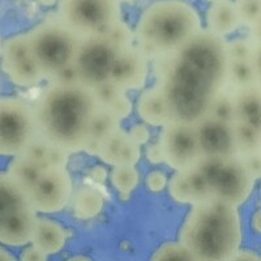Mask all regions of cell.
Masks as SVG:
<instances>
[{
  "mask_svg": "<svg viewBox=\"0 0 261 261\" xmlns=\"http://www.w3.org/2000/svg\"><path fill=\"white\" fill-rule=\"evenodd\" d=\"M30 51L45 79L73 63L81 39L59 20H48L27 33Z\"/></svg>",
  "mask_w": 261,
  "mask_h": 261,
  "instance_id": "52a82bcc",
  "label": "cell"
},
{
  "mask_svg": "<svg viewBox=\"0 0 261 261\" xmlns=\"http://www.w3.org/2000/svg\"><path fill=\"white\" fill-rule=\"evenodd\" d=\"M243 230L238 206L220 199L192 205L179 234V243L193 260L226 261L241 249Z\"/></svg>",
  "mask_w": 261,
  "mask_h": 261,
  "instance_id": "3957f363",
  "label": "cell"
},
{
  "mask_svg": "<svg viewBox=\"0 0 261 261\" xmlns=\"http://www.w3.org/2000/svg\"><path fill=\"white\" fill-rule=\"evenodd\" d=\"M201 29V17L190 2L157 0L140 17L135 38L148 59H155L180 48Z\"/></svg>",
  "mask_w": 261,
  "mask_h": 261,
  "instance_id": "277c9868",
  "label": "cell"
},
{
  "mask_svg": "<svg viewBox=\"0 0 261 261\" xmlns=\"http://www.w3.org/2000/svg\"><path fill=\"white\" fill-rule=\"evenodd\" d=\"M243 160L244 165H246L247 170L251 174L255 180H257L261 175V151L257 153H251L247 155H241Z\"/></svg>",
  "mask_w": 261,
  "mask_h": 261,
  "instance_id": "74e56055",
  "label": "cell"
},
{
  "mask_svg": "<svg viewBox=\"0 0 261 261\" xmlns=\"http://www.w3.org/2000/svg\"><path fill=\"white\" fill-rule=\"evenodd\" d=\"M237 143L238 155H247L261 151V130L244 124L242 122L232 123Z\"/></svg>",
  "mask_w": 261,
  "mask_h": 261,
  "instance_id": "cb8c5ba5",
  "label": "cell"
},
{
  "mask_svg": "<svg viewBox=\"0 0 261 261\" xmlns=\"http://www.w3.org/2000/svg\"><path fill=\"white\" fill-rule=\"evenodd\" d=\"M146 157L150 162L153 163H160L162 162V154H161V150H160V146L157 145H150L146 150Z\"/></svg>",
  "mask_w": 261,
  "mask_h": 261,
  "instance_id": "b9f144b4",
  "label": "cell"
},
{
  "mask_svg": "<svg viewBox=\"0 0 261 261\" xmlns=\"http://www.w3.org/2000/svg\"><path fill=\"white\" fill-rule=\"evenodd\" d=\"M257 45L260 43L247 38H238L227 42L228 60H249L252 58V54Z\"/></svg>",
  "mask_w": 261,
  "mask_h": 261,
  "instance_id": "4dcf8cb0",
  "label": "cell"
},
{
  "mask_svg": "<svg viewBox=\"0 0 261 261\" xmlns=\"http://www.w3.org/2000/svg\"><path fill=\"white\" fill-rule=\"evenodd\" d=\"M0 260H13V256L7 252L6 249L0 248Z\"/></svg>",
  "mask_w": 261,
  "mask_h": 261,
  "instance_id": "ee69618b",
  "label": "cell"
},
{
  "mask_svg": "<svg viewBox=\"0 0 261 261\" xmlns=\"http://www.w3.org/2000/svg\"><path fill=\"white\" fill-rule=\"evenodd\" d=\"M122 18L119 0H60L58 20L80 39L103 36Z\"/></svg>",
  "mask_w": 261,
  "mask_h": 261,
  "instance_id": "ba28073f",
  "label": "cell"
},
{
  "mask_svg": "<svg viewBox=\"0 0 261 261\" xmlns=\"http://www.w3.org/2000/svg\"><path fill=\"white\" fill-rule=\"evenodd\" d=\"M57 2V0H39V3L43 4V6H51Z\"/></svg>",
  "mask_w": 261,
  "mask_h": 261,
  "instance_id": "f6af8a7d",
  "label": "cell"
},
{
  "mask_svg": "<svg viewBox=\"0 0 261 261\" xmlns=\"http://www.w3.org/2000/svg\"><path fill=\"white\" fill-rule=\"evenodd\" d=\"M227 41L202 29L176 51L155 58V86L171 122L196 125L204 120L227 88Z\"/></svg>",
  "mask_w": 261,
  "mask_h": 261,
  "instance_id": "6da1fadb",
  "label": "cell"
},
{
  "mask_svg": "<svg viewBox=\"0 0 261 261\" xmlns=\"http://www.w3.org/2000/svg\"><path fill=\"white\" fill-rule=\"evenodd\" d=\"M45 169L43 165L34 162L24 154H18L13 157L12 162L9 163L8 174L16 179L27 191L33 187L37 179L41 175L42 170Z\"/></svg>",
  "mask_w": 261,
  "mask_h": 261,
  "instance_id": "603a6c76",
  "label": "cell"
},
{
  "mask_svg": "<svg viewBox=\"0 0 261 261\" xmlns=\"http://www.w3.org/2000/svg\"><path fill=\"white\" fill-rule=\"evenodd\" d=\"M153 260H193V256L181 243H166L157 249Z\"/></svg>",
  "mask_w": 261,
  "mask_h": 261,
  "instance_id": "1f68e13d",
  "label": "cell"
},
{
  "mask_svg": "<svg viewBox=\"0 0 261 261\" xmlns=\"http://www.w3.org/2000/svg\"><path fill=\"white\" fill-rule=\"evenodd\" d=\"M68 239V232L63 226L48 218H36L32 243L45 255H54L62 251Z\"/></svg>",
  "mask_w": 261,
  "mask_h": 261,
  "instance_id": "e0dca14e",
  "label": "cell"
},
{
  "mask_svg": "<svg viewBox=\"0 0 261 261\" xmlns=\"http://www.w3.org/2000/svg\"><path fill=\"white\" fill-rule=\"evenodd\" d=\"M205 2H211V3H213V2H217V0H205Z\"/></svg>",
  "mask_w": 261,
  "mask_h": 261,
  "instance_id": "7dc6e473",
  "label": "cell"
},
{
  "mask_svg": "<svg viewBox=\"0 0 261 261\" xmlns=\"http://www.w3.org/2000/svg\"><path fill=\"white\" fill-rule=\"evenodd\" d=\"M158 146L162 162L175 171H187L202 158L196 127L186 123L170 122L163 125Z\"/></svg>",
  "mask_w": 261,
  "mask_h": 261,
  "instance_id": "8fae6325",
  "label": "cell"
},
{
  "mask_svg": "<svg viewBox=\"0 0 261 261\" xmlns=\"http://www.w3.org/2000/svg\"><path fill=\"white\" fill-rule=\"evenodd\" d=\"M140 180V174L135 166H114L111 171V181L113 186L122 195V197L127 199L129 193L136 190Z\"/></svg>",
  "mask_w": 261,
  "mask_h": 261,
  "instance_id": "484cf974",
  "label": "cell"
},
{
  "mask_svg": "<svg viewBox=\"0 0 261 261\" xmlns=\"http://www.w3.org/2000/svg\"><path fill=\"white\" fill-rule=\"evenodd\" d=\"M95 154L111 166H135L140 160V144L120 128L98 145Z\"/></svg>",
  "mask_w": 261,
  "mask_h": 261,
  "instance_id": "2e32d148",
  "label": "cell"
},
{
  "mask_svg": "<svg viewBox=\"0 0 261 261\" xmlns=\"http://www.w3.org/2000/svg\"><path fill=\"white\" fill-rule=\"evenodd\" d=\"M37 135L32 107L18 98H0V155L22 154Z\"/></svg>",
  "mask_w": 261,
  "mask_h": 261,
  "instance_id": "9c48e42d",
  "label": "cell"
},
{
  "mask_svg": "<svg viewBox=\"0 0 261 261\" xmlns=\"http://www.w3.org/2000/svg\"><path fill=\"white\" fill-rule=\"evenodd\" d=\"M119 128H120V119L106 107H98L90 123L89 140L85 150L95 154L98 145Z\"/></svg>",
  "mask_w": 261,
  "mask_h": 261,
  "instance_id": "44dd1931",
  "label": "cell"
},
{
  "mask_svg": "<svg viewBox=\"0 0 261 261\" xmlns=\"http://www.w3.org/2000/svg\"><path fill=\"white\" fill-rule=\"evenodd\" d=\"M208 116L221 120L226 123H234L235 113H234V98H232L231 89L226 88L221 93L217 99L214 101L213 106L211 109V113Z\"/></svg>",
  "mask_w": 261,
  "mask_h": 261,
  "instance_id": "83f0119b",
  "label": "cell"
},
{
  "mask_svg": "<svg viewBox=\"0 0 261 261\" xmlns=\"http://www.w3.org/2000/svg\"><path fill=\"white\" fill-rule=\"evenodd\" d=\"M51 83H59V84H76L79 83V76L76 68H74L73 63L69 64L68 67L63 68L62 71L58 72L53 79Z\"/></svg>",
  "mask_w": 261,
  "mask_h": 261,
  "instance_id": "f35d334b",
  "label": "cell"
},
{
  "mask_svg": "<svg viewBox=\"0 0 261 261\" xmlns=\"http://www.w3.org/2000/svg\"><path fill=\"white\" fill-rule=\"evenodd\" d=\"M48 146H50V144H48L46 140L42 139L39 135H37V136L32 140V143L28 145V148L25 149V151L22 154L27 155L28 158L33 160L34 162H38L41 163V165H43V166H46L45 161Z\"/></svg>",
  "mask_w": 261,
  "mask_h": 261,
  "instance_id": "836d02e7",
  "label": "cell"
},
{
  "mask_svg": "<svg viewBox=\"0 0 261 261\" xmlns=\"http://www.w3.org/2000/svg\"><path fill=\"white\" fill-rule=\"evenodd\" d=\"M128 134L132 136V139L136 141L137 144L143 145V144H146V141L149 140V130L146 128V125L144 124H136L130 128V130Z\"/></svg>",
  "mask_w": 261,
  "mask_h": 261,
  "instance_id": "ab89813d",
  "label": "cell"
},
{
  "mask_svg": "<svg viewBox=\"0 0 261 261\" xmlns=\"http://www.w3.org/2000/svg\"><path fill=\"white\" fill-rule=\"evenodd\" d=\"M137 113L146 124L154 127H163L171 122L169 107L157 86L146 89L140 95L137 102Z\"/></svg>",
  "mask_w": 261,
  "mask_h": 261,
  "instance_id": "ffe728a7",
  "label": "cell"
},
{
  "mask_svg": "<svg viewBox=\"0 0 261 261\" xmlns=\"http://www.w3.org/2000/svg\"><path fill=\"white\" fill-rule=\"evenodd\" d=\"M206 25L209 32L225 38L241 27L234 0L213 2L206 12Z\"/></svg>",
  "mask_w": 261,
  "mask_h": 261,
  "instance_id": "d6986e66",
  "label": "cell"
},
{
  "mask_svg": "<svg viewBox=\"0 0 261 261\" xmlns=\"http://www.w3.org/2000/svg\"><path fill=\"white\" fill-rule=\"evenodd\" d=\"M118 54L119 51L105 36L81 39L73 59L79 83L89 89H94L98 85L110 81Z\"/></svg>",
  "mask_w": 261,
  "mask_h": 261,
  "instance_id": "30bf717a",
  "label": "cell"
},
{
  "mask_svg": "<svg viewBox=\"0 0 261 261\" xmlns=\"http://www.w3.org/2000/svg\"><path fill=\"white\" fill-rule=\"evenodd\" d=\"M149 59L137 46L120 51L114 63L110 81L124 92L137 90L145 85Z\"/></svg>",
  "mask_w": 261,
  "mask_h": 261,
  "instance_id": "9a60e30c",
  "label": "cell"
},
{
  "mask_svg": "<svg viewBox=\"0 0 261 261\" xmlns=\"http://www.w3.org/2000/svg\"><path fill=\"white\" fill-rule=\"evenodd\" d=\"M103 208V197L93 188H83L74 196L73 209L76 216L80 218H92L97 216Z\"/></svg>",
  "mask_w": 261,
  "mask_h": 261,
  "instance_id": "d4e9b609",
  "label": "cell"
},
{
  "mask_svg": "<svg viewBox=\"0 0 261 261\" xmlns=\"http://www.w3.org/2000/svg\"><path fill=\"white\" fill-rule=\"evenodd\" d=\"M103 36L106 37L107 41L111 42V45H113L119 53L134 46V32L130 30V28L125 24L124 21H122V18L116 21V22H114V24L109 28V30L105 33Z\"/></svg>",
  "mask_w": 261,
  "mask_h": 261,
  "instance_id": "4316f807",
  "label": "cell"
},
{
  "mask_svg": "<svg viewBox=\"0 0 261 261\" xmlns=\"http://www.w3.org/2000/svg\"><path fill=\"white\" fill-rule=\"evenodd\" d=\"M260 84L261 76L256 73L251 60H228L227 88L238 90Z\"/></svg>",
  "mask_w": 261,
  "mask_h": 261,
  "instance_id": "7402d4cb",
  "label": "cell"
},
{
  "mask_svg": "<svg viewBox=\"0 0 261 261\" xmlns=\"http://www.w3.org/2000/svg\"><path fill=\"white\" fill-rule=\"evenodd\" d=\"M234 98V122H242L261 130V89L260 85L231 90Z\"/></svg>",
  "mask_w": 261,
  "mask_h": 261,
  "instance_id": "ac0fdd59",
  "label": "cell"
},
{
  "mask_svg": "<svg viewBox=\"0 0 261 261\" xmlns=\"http://www.w3.org/2000/svg\"><path fill=\"white\" fill-rule=\"evenodd\" d=\"M68 163V151L58 146H48L47 154H46V166H67Z\"/></svg>",
  "mask_w": 261,
  "mask_h": 261,
  "instance_id": "e575fe53",
  "label": "cell"
},
{
  "mask_svg": "<svg viewBox=\"0 0 261 261\" xmlns=\"http://www.w3.org/2000/svg\"><path fill=\"white\" fill-rule=\"evenodd\" d=\"M106 109H109V110H110L114 115L118 116L119 119H122L127 118V116L129 115L130 111H132V103H130L129 98L125 95V93H123V94L119 95L115 101H114L110 106L106 107Z\"/></svg>",
  "mask_w": 261,
  "mask_h": 261,
  "instance_id": "d590c367",
  "label": "cell"
},
{
  "mask_svg": "<svg viewBox=\"0 0 261 261\" xmlns=\"http://www.w3.org/2000/svg\"><path fill=\"white\" fill-rule=\"evenodd\" d=\"M98 107L93 90L83 84L51 83L33 107L37 132L68 153L85 150Z\"/></svg>",
  "mask_w": 261,
  "mask_h": 261,
  "instance_id": "7a4b0ae2",
  "label": "cell"
},
{
  "mask_svg": "<svg viewBox=\"0 0 261 261\" xmlns=\"http://www.w3.org/2000/svg\"><path fill=\"white\" fill-rule=\"evenodd\" d=\"M36 218L28 191L8 172H0V243H30Z\"/></svg>",
  "mask_w": 261,
  "mask_h": 261,
  "instance_id": "8992f818",
  "label": "cell"
},
{
  "mask_svg": "<svg viewBox=\"0 0 261 261\" xmlns=\"http://www.w3.org/2000/svg\"><path fill=\"white\" fill-rule=\"evenodd\" d=\"M193 167L201 176L209 197L241 206L252 195L256 180L241 155L202 157Z\"/></svg>",
  "mask_w": 261,
  "mask_h": 261,
  "instance_id": "5b68a950",
  "label": "cell"
},
{
  "mask_svg": "<svg viewBox=\"0 0 261 261\" xmlns=\"http://www.w3.org/2000/svg\"><path fill=\"white\" fill-rule=\"evenodd\" d=\"M120 3H132V2H135V0H119Z\"/></svg>",
  "mask_w": 261,
  "mask_h": 261,
  "instance_id": "bcb514c9",
  "label": "cell"
},
{
  "mask_svg": "<svg viewBox=\"0 0 261 261\" xmlns=\"http://www.w3.org/2000/svg\"><path fill=\"white\" fill-rule=\"evenodd\" d=\"M231 260H244V261H258L260 257H258L256 253L251 252V251H238L234 256H232Z\"/></svg>",
  "mask_w": 261,
  "mask_h": 261,
  "instance_id": "7bdbcfd3",
  "label": "cell"
},
{
  "mask_svg": "<svg viewBox=\"0 0 261 261\" xmlns=\"http://www.w3.org/2000/svg\"><path fill=\"white\" fill-rule=\"evenodd\" d=\"M146 188L151 192H161L162 190L166 188L167 178L160 170H154V171L149 172L148 176L145 179Z\"/></svg>",
  "mask_w": 261,
  "mask_h": 261,
  "instance_id": "8d00e7d4",
  "label": "cell"
},
{
  "mask_svg": "<svg viewBox=\"0 0 261 261\" xmlns=\"http://www.w3.org/2000/svg\"><path fill=\"white\" fill-rule=\"evenodd\" d=\"M92 90L93 94H94L95 101H97L99 107H109L119 95L125 93L124 90L120 89L119 86H116L111 81H106V83L98 85L97 88H94Z\"/></svg>",
  "mask_w": 261,
  "mask_h": 261,
  "instance_id": "d6a6232c",
  "label": "cell"
},
{
  "mask_svg": "<svg viewBox=\"0 0 261 261\" xmlns=\"http://www.w3.org/2000/svg\"><path fill=\"white\" fill-rule=\"evenodd\" d=\"M28 193L36 213L63 211L72 196V178L67 166H45Z\"/></svg>",
  "mask_w": 261,
  "mask_h": 261,
  "instance_id": "7c38bea8",
  "label": "cell"
},
{
  "mask_svg": "<svg viewBox=\"0 0 261 261\" xmlns=\"http://www.w3.org/2000/svg\"><path fill=\"white\" fill-rule=\"evenodd\" d=\"M169 190L170 195L175 201L192 205V197H191L190 187H188V181L184 171H176L175 175L170 180Z\"/></svg>",
  "mask_w": 261,
  "mask_h": 261,
  "instance_id": "f546056e",
  "label": "cell"
},
{
  "mask_svg": "<svg viewBox=\"0 0 261 261\" xmlns=\"http://www.w3.org/2000/svg\"><path fill=\"white\" fill-rule=\"evenodd\" d=\"M47 258V255H45L43 252H41L38 248L33 246L30 248L25 249L22 256H21V260H25V261H34V260H46Z\"/></svg>",
  "mask_w": 261,
  "mask_h": 261,
  "instance_id": "60d3db41",
  "label": "cell"
},
{
  "mask_svg": "<svg viewBox=\"0 0 261 261\" xmlns=\"http://www.w3.org/2000/svg\"><path fill=\"white\" fill-rule=\"evenodd\" d=\"M2 68L9 80L22 88L38 85L45 80L32 55L28 34H18L4 42L2 47Z\"/></svg>",
  "mask_w": 261,
  "mask_h": 261,
  "instance_id": "4fadbf2b",
  "label": "cell"
},
{
  "mask_svg": "<svg viewBox=\"0 0 261 261\" xmlns=\"http://www.w3.org/2000/svg\"><path fill=\"white\" fill-rule=\"evenodd\" d=\"M195 127L202 157H228L238 154L232 123L221 122L212 116H206Z\"/></svg>",
  "mask_w": 261,
  "mask_h": 261,
  "instance_id": "5bb4252c",
  "label": "cell"
},
{
  "mask_svg": "<svg viewBox=\"0 0 261 261\" xmlns=\"http://www.w3.org/2000/svg\"><path fill=\"white\" fill-rule=\"evenodd\" d=\"M241 25L249 28L261 24V0H237L235 2Z\"/></svg>",
  "mask_w": 261,
  "mask_h": 261,
  "instance_id": "f1b7e54d",
  "label": "cell"
}]
</instances>
